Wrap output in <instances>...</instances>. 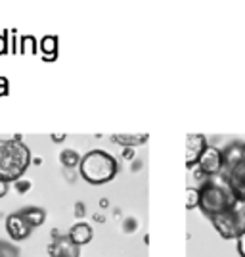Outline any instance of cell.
<instances>
[{"label": "cell", "mask_w": 245, "mask_h": 257, "mask_svg": "<svg viewBox=\"0 0 245 257\" xmlns=\"http://www.w3.org/2000/svg\"><path fill=\"white\" fill-rule=\"evenodd\" d=\"M123 156H125V160H132V158H134V150H132V148H125Z\"/></svg>", "instance_id": "22"}, {"label": "cell", "mask_w": 245, "mask_h": 257, "mask_svg": "<svg viewBox=\"0 0 245 257\" xmlns=\"http://www.w3.org/2000/svg\"><path fill=\"white\" fill-rule=\"evenodd\" d=\"M195 167H197V173H203L207 179L218 177L220 171H222V150L213 146V144H209L201 154V158H199Z\"/></svg>", "instance_id": "6"}, {"label": "cell", "mask_w": 245, "mask_h": 257, "mask_svg": "<svg viewBox=\"0 0 245 257\" xmlns=\"http://www.w3.org/2000/svg\"><path fill=\"white\" fill-rule=\"evenodd\" d=\"M218 177L237 202H245V140H232L222 148V171Z\"/></svg>", "instance_id": "1"}, {"label": "cell", "mask_w": 245, "mask_h": 257, "mask_svg": "<svg viewBox=\"0 0 245 257\" xmlns=\"http://www.w3.org/2000/svg\"><path fill=\"white\" fill-rule=\"evenodd\" d=\"M18 190H20V192H27V190H29V182H20L18 181Z\"/></svg>", "instance_id": "21"}, {"label": "cell", "mask_w": 245, "mask_h": 257, "mask_svg": "<svg viewBox=\"0 0 245 257\" xmlns=\"http://www.w3.org/2000/svg\"><path fill=\"white\" fill-rule=\"evenodd\" d=\"M85 213H86L85 204H81V202H79V204H75V215H77V217H83Z\"/></svg>", "instance_id": "20"}, {"label": "cell", "mask_w": 245, "mask_h": 257, "mask_svg": "<svg viewBox=\"0 0 245 257\" xmlns=\"http://www.w3.org/2000/svg\"><path fill=\"white\" fill-rule=\"evenodd\" d=\"M235 196L222 182V179H207L199 186V209L201 213L211 219L214 215L224 213L235 205Z\"/></svg>", "instance_id": "4"}, {"label": "cell", "mask_w": 245, "mask_h": 257, "mask_svg": "<svg viewBox=\"0 0 245 257\" xmlns=\"http://www.w3.org/2000/svg\"><path fill=\"white\" fill-rule=\"evenodd\" d=\"M8 92H10L8 79L6 77H0V96H8Z\"/></svg>", "instance_id": "17"}, {"label": "cell", "mask_w": 245, "mask_h": 257, "mask_svg": "<svg viewBox=\"0 0 245 257\" xmlns=\"http://www.w3.org/2000/svg\"><path fill=\"white\" fill-rule=\"evenodd\" d=\"M31 230H33V226L23 219L22 213L8 215V219H6V232H8V236H10L12 240L22 242L25 238H29Z\"/></svg>", "instance_id": "8"}, {"label": "cell", "mask_w": 245, "mask_h": 257, "mask_svg": "<svg viewBox=\"0 0 245 257\" xmlns=\"http://www.w3.org/2000/svg\"><path fill=\"white\" fill-rule=\"evenodd\" d=\"M81 177L90 184H106L113 181L119 173L117 160L106 150H90L86 152L79 165Z\"/></svg>", "instance_id": "3"}, {"label": "cell", "mask_w": 245, "mask_h": 257, "mask_svg": "<svg viewBox=\"0 0 245 257\" xmlns=\"http://www.w3.org/2000/svg\"><path fill=\"white\" fill-rule=\"evenodd\" d=\"M20 213H22V217L33 226V228H35V226L44 225V221H46V213H44V209H41V207H35V205L25 207V209H22Z\"/></svg>", "instance_id": "12"}, {"label": "cell", "mask_w": 245, "mask_h": 257, "mask_svg": "<svg viewBox=\"0 0 245 257\" xmlns=\"http://www.w3.org/2000/svg\"><path fill=\"white\" fill-rule=\"evenodd\" d=\"M148 133H142V135H113L111 140L115 144H121L123 148H136L148 142Z\"/></svg>", "instance_id": "11"}, {"label": "cell", "mask_w": 245, "mask_h": 257, "mask_svg": "<svg viewBox=\"0 0 245 257\" xmlns=\"http://www.w3.org/2000/svg\"><path fill=\"white\" fill-rule=\"evenodd\" d=\"M69 240L73 242L75 246H86L90 240H92V236H94V232H92V226L86 225V223H77V225H73L71 228H69Z\"/></svg>", "instance_id": "9"}, {"label": "cell", "mask_w": 245, "mask_h": 257, "mask_svg": "<svg viewBox=\"0 0 245 257\" xmlns=\"http://www.w3.org/2000/svg\"><path fill=\"white\" fill-rule=\"evenodd\" d=\"M81 160H83V156H79L75 150H64L60 154V161L64 163L65 167H69V169H73L77 165H81Z\"/></svg>", "instance_id": "14"}, {"label": "cell", "mask_w": 245, "mask_h": 257, "mask_svg": "<svg viewBox=\"0 0 245 257\" xmlns=\"http://www.w3.org/2000/svg\"><path fill=\"white\" fill-rule=\"evenodd\" d=\"M199 207V188H188L186 190V209H195Z\"/></svg>", "instance_id": "15"}, {"label": "cell", "mask_w": 245, "mask_h": 257, "mask_svg": "<svg viewBox=\"0 0 245 257\" xmlns=\"http://www.w3.org/2000/svg\"><path fill=\"white\" fill-rule=\"evenodd\" d=\"M209 144H207V139L203 135H197V133H190L186 137V167L192 169L197 165V161L201 158V154L205 152Z\"/></svg>", "instance_id": "7"}, {"label": "cell", "mask_w": 245, "mask_h": 257, "mask_svg": "<svg viewBox=\"0 0 245 257\" xmlns=\"http://www.w3.org/2000/svg\"><path fill=\"white\" fill-rule=\"evenodd\" d=\"M31 165V150L20 137L0 140V179L18 182Z\"/></svg>", "instance_id": "2"}, {"label": "cell", "mask_w": 245, "mask_h": 257, "mask_svg": "<svg viewBox=\"0 0 245 257\" xmlns=\"http://www.w3.org/2000/svg\"><path fill=\"white\" fill-rule=\"evenodd\" d=\"M8 190H10V182H6L0 179V198H4V196L8 194Z\"/></svg>", "instance_id": "19"}, {"label": "cell", "mask_w": 245, "mask_h": 257, "mask_svg": "<svg viewBox=\"0 0 245 257\" xmlns=\"http://www.w3.org/2000/svg\"><path fill=\"white\" fill-rule=\"evenodd\" d=\"M39 46H41V54H43L44 62H54L58 58V37L46 35L41 39Z\"/></svg>", "instance_id": "10"}, {"label": "cell", "mask_w": 245, "mask_h": 257, "mask_svg": "<svg viewBox=\"0 0 245 257\" xmlns=\"http://www.w3.org/2000/svg\"><path fill=\"white\" fill-rule=\"evenodd\" d=\"M39 41H37V37H33V35H23L20 37V52L22 54H37L39 50Z\"/></svg>", "instance_id": "13"}, {"label": "cell", "mask_w": 245, "mask_h": 257, "mask_svg": "<svg viewBox=\"0 0 245 257\" xmlns=\"http://www.w3.org/2000/svg\"><path fill=\"white\" fill-rule=\"evenodd\" d=\"M8 48H10L8 37H6V33H2V35H0V56H4V54L8 52Z\"/></svg>", "instance_id": "16"}, {"label": "cell", "mask_w": 245, "mask_h": 257, "mask_svg": "<svg viewBox=\"0 0 245 257\" xmlns=\"http://www.w3.org/2000/svg\"><path fill=\"white\" fill-rule=\"evenodd\" d=\"M52 140H54V142H64L65 135H52Z\"/></svg>", "instance_id": "23"}, {"label": "cell", "mask_w": 245, "mask_h": 257, "mask_svg": "<svg viewBox=\"0 0 245 257\" xmlns=\"http://www.w3.org/2000/svg\"><path fill=\"white\" fill-rule=\"evenodd\" d=\"M209 221L224 240H237L239 234L245 232V202H235L234 207L214 215Z\"/></svg>", "instance_id": "5"}, {"label": "cell", "mask_w": 245, "mask_h": 257, "mask_svg": "<svg viewBox=\"0 0 245 257\" xmlns=\"http://www.w3.org/2000/svg\"><path fill=\"white\" fill-rule=\"evenodd\" d=\"M235 242H237V253H239L241 257H245V232H241Z\"/></svg>", "instance_id": "18"}]
</instances>
